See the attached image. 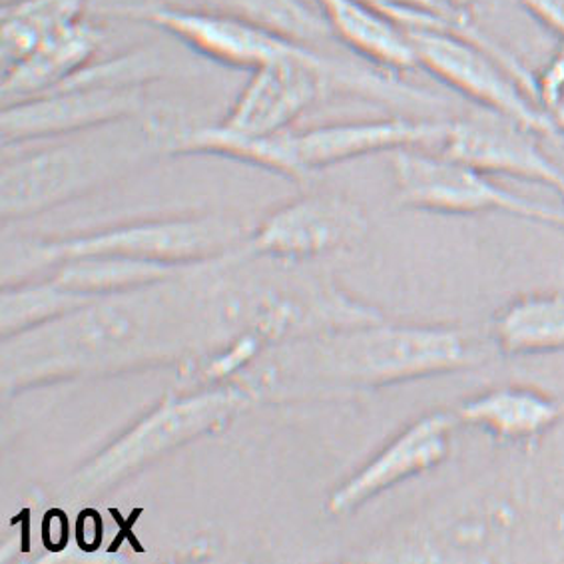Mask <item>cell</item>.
Here are the masks:
<instances>
[{
  "label": "cell",
  "mask_w": 564,
  "mask_h": 564,
  "mask_svg": "<svg viewBox=\"0 0 564 564\" xmlns=\"http://www.w3.org/2000/svg\"><path fill=\"white\" fill-rule=\"evenodd\" d=\"M147 115V88H58L2 108L4 147L63 138Z\"/></svg>",
  "instance_id": "9c48e42d"
},
{
  "label": "cell",
  "mask_w": 564,
  "mask_h": 564,
  "mask_svg": "<svg viewBox=\"0 0 564 564\" xmlns=\"http://www.w3.org/2000/svg\"><path fill=\"white\" fill-rule=\"evenodd\" d=\"M364 209L341 196H305L275 209L251 236V248L278 260H307L356 246L366 236Z\"/></svg>",
  "instance_id": "7c38bea8"
},
{
  "label": "cell",
  "mask_w": 564,
  "mask_h": 564,
  "mask_svg": "<svg viewBox=\"0 0 564 564\" xmlns=\"http://www.w3.org/2000/svg\"><path fill=\"white\" fill-rule=\"evenodd\" d=\"M68 539V523L61 511L48 512L44 521V543L53 551H61Z\"/></svg>",
  "instance_id": "d4e9b609"
},
{
  "label": "cell",
  "mask_w": 564,
  "mask_h": 564,
  "mask_svg": "<svg viewBox=\"0 0 564 564\" xmlns=\"http://www.w3.org/2000/svg\"><path fill=\"white\" fill-rule=\"evenodd\" d=\"M492 339L505 354L563 351V293H536L511 303L495 322Z\"/></svg>",
  "instance_id": "e0dca14e"
},
{
  "label": "cell",
  "mask_w": 564,
  "mask_h": 564,
  "mask_svg": "<svg viewBox=\"0 0 564 564\" xmlns=\"http://www.w3.org/2000/svg\"><path fill=\"white\" fill-rule=\"evenodd\" d=\"M457 413H429L389 441L373 459L332 495L329 511L347 514L377 495L433 469L449 457Z\"/></svg>",
  "instance_id": "4fadbf2b"
},
{
  "label": "cell",
  "mask_w": 564,
  "mask_h": 564,
  "mask_svg": "<svg viewBox=\"0 0 564 564\" xmlns=\"http://www.w3.org/2000/svg\"><path fill=\"white\" fill-rule=\"evenodd\" d=\"M209 9L231 12L263 31L273 32L285 41L305 48L322 51L335 41L329 22L317 4L307 0H204Z\"/></svg>",
  "instance_id": "ac0fdd59"
},
{
  "label": "cell",
  "mask_w": 564,
  "mask_h": 564,
  "mask_svg": "<svg viewBox=\"0 0 564 564\" xmlns=\"http://www.w3.org/2000/svg\"><path fill=\"white\" fill-rule=\"evenodd\" d=\"M105 32L95 22H73L51 32L31 53L2 70V106L53 93L95 61Z\"/></svg>",
  "instance_id": "5bb4252c"
},
{
  "label": "cell",
  "mask_w": 564,
  "mask_h": 564,
  "mask_svg": "<svg viewBox=\"0 0 564 564\" xmlns=\"http://www.w3.org/2000/svg\"><path fill=\"white\" fill-rule=\"evenodd\" d=\"M88 0H7L0 19L2 70L19 63L51 32L84 19Z\"/></svg>",
  "instance_id": "d6986e66"
},
{
  "label": "cell",
  "mask_w": 564,
  "mask_h": 564,
  "mask_svg": "<svg viewBox=\"0 0 564 564\" xmlns=\"http://www.w3.org/2000/svg\"><path fill=\"white\" fill-rule=\"evenodd\" d=\"M174 134L152 116L96 126L66 142L22 152L2 164V218H26L108 184L162 147Z\"/></svg>",
  "instance_id": "7a4b0ae2"
},
{
  "label": "cell",
  "mask_w": 564,
  "mask_h": 564,
  "mask_svg": "<svg viewBox=\"0 0 564 564\" xmlns=\"http://www.w3.org/2000/svg\"><path fill=\"white\" fill-rule=\"evenodd\" d=\"M100 12L156 26L182 42L192 53L209 63L224 64L251 73L253 68L278 61L305 46L285 41L273 32L218 9H186L174 4H116ZM314 51V48H312Z\"/></svg>",
  "instance_id": "52a82bcc"
},
{
  "label": "cell",
  "mask_w": 564,
  "mask_h": 564,
  "mask_svg": "<svg viewBox=\"0 0 564 564\" xmlns=\"http://www.w3.org/2000/svg\"><path fill=\"white\" fill-rule=\"evenodd\" d=\"M240 226L220 216H189L170 220L137 221L108 230L48 241L36 248V256L48 260H76L93 256H115L140 262H206L230 250L240 240Z\"/></svg>",
  "instance_id": "8992f818"
},
{
  "label": "cell",
  "mask_w": 564,
  "mask_h": 564,
  "mask_svg": "<svg viewBox=\"0 0 564 564\" xmlns=\"http://www.w3.org/2000/svg\"><path fill=\"white\" fill-rule=\"evenodd\" d=\"M100 519L95 512H86L78 523V543L86 551H93L96 544H100Z\"/></svg>",
  "instance_id": "484cf974"
},
{
  "label": "cell",
  "mask_w": 564,
  "mask_h": 564,
  "mask_svg": "<svg viewBox=\"0 0 564 564\" xmlns=\"http://www.w3.org/2000/svg\"><path fill=\"white\" fill-rule=\"evenodd\" d=\"M241 399L238 391L214 389L164 403L88 467L83 475L86 487H108L180 443L218 427L231 417Z\"/></svg>",
  "instance_id": "ba28073f"
},
{
  "label": "cell",
  "mask_w": 564,
  "mask_h": 564,
  "mask_svg": "<svg viewBox=\"0 0 564 564\" xmlns=\"http://www.w3.org/2000/svg\"><path fill=\"white\" fill-rule=\"evenodd\" d=\"M521 4L564 42V0H521Z\"/></svg>",
  "instance_id": "cb8c5ba5"
},
{
  "label": "cell",
  "mask_w": 564,
  "mask_h": 564,
  "mask_svg": "<svg viewBox=\"0 0 564 564\" xmlns=\"http://www.w3.org/2000/svg\"><path fill=\"white\" fill-rule=\"evenodd\" d=\"M449 124L437 120L386 118L317 126L303 132L285 130V148L292 162L293 178H303L315 170L367 154L395 152L401 148H441Z\"/></svg>",
  "instance_id": "8fae6325"
},
{
  "label": "cell",
  "mask_w": 564,
  "mask_h": 564,
  "mask_svg": "<svg viewBox=\"0 0 564 564\" xmlns=\"http://www.w3.org/2000/svg\"><path fill=\"white\" fill-rule=\"evenodd\" d=\"M196 73L198 66L178 61L174 54L162 51L160 46H144L118 54L115 58L86 64L80 73L74 74L61 88H147L148 84L158 80L194 76Z\"/></svg>",
  "instance_id": "ffe728a7"
},
{
  "label": "cell",
  "mask_w": 564,
  "mask_h": 564,
  "mask_svg": "<svg viewBox=\"0 0 564 564\" xmlns=\"http://www.w3.org/2000/svg\"><path fill=\"white\" fill-rule=\"evenodd\" d=\"M457 417L492 437L531 440L563 421L564 399L529 387H499L465 401Z\"/></svg>",
  "instance_id": "2e32d148"
},
{
  "label": "cell",
  "mask_w": 564,
  "mask_h": 564,
  "mask_svg": "<svg viewBox=\"0 0 564 564\" xmlns=\"http://www.w3.org/2000/svg\"><path fill=\"white\" fill-rule=\"evenodd\" d=\"M393 176L399 202L409 208L435 214L507 212L564 230V208L517 196L495 184L489 174L445 156L443 152L427 154L421 148L395 150Z\"/></svg>",
  "instance_id": "5b68a950"
},
{
  "label": "cell",
  "mask_w": 564,
  "mask_h": 564,
  "mask_svg": "<svg viewBox=\"0 0 564 564\" xmlns=\"http://www.w3.org/2000/svg\"><path fill=\"white\" fill-rule=\"evenodd\" d=\"M417 64L437 76L451 90L467 96L479 108L492 110L529 126L539 134L558 137L556 118L534 105V78L507 53L459 32L443 29H405Z\"/></svg>",
  "instance_id": "277c9868"
},
{
  "label": "cell",
  "mask_w": 564,
  "mask_h": 564,
  "mask_svg": "<svg viewBox=\"0 0 564 564\" xmlns=\"http://www.w3.org/2000/svg\"><path fill=\"white\" fill-rule=\"evenodd\" d=\"M529 126L481 108L451 122L441 152L489 176L536 182L564 198V170L546 156Z\"/></svg>",
  "instance_id": "30bf717a"
},
{
  "label": "cell",
  "mask_w": 564,
  "mask_h": 564,
  "mask_svg": "<svg viewBox=\"0 0 564 564\" xmlns=\"http://www.w3.org/2000/svg\"><path fill=\"white\" fill-rule=\"evenodd\" d=\"M554 118H556V122H558V126L564 130V106L554 110Z\"/></svg>",
  "instance_id": "4316f807"
},
{
  "label": "cell",
  "mask_w": 564,
  "mask_h": 564,
  "mask_svg": "<svg viewBox=\"0 0 564 564\" xmlns=\"http://www.w3.org/2000/svg\"><path fill=\"white\" fill-rule=\"evenodd\" d=\"M178 322L184 319L172 302L152 293L80 305L17 334L19 344H4V386H31L162 356Z\"/></svg>",
  "instance_id": "6da1fadb"
},
{
  "label": "cell",
  "mask_w": 564,
  "mask_h": 564,
  "mask_svg": "<svg viewBox=\"0 0 564 564\" xmlns=\"http://www.w3.org/2000/svg\"><path fill=\"white\" fill-rule=\"evenodd\" d=\"M4 2H7V0H4Z\"/></svg>",
  "instance_id": "83f0119b"
},
{
  "label": "cell",
  "mask_w": 564,
  "mask_h": 564,
  "mask_svg": "<svg viewBox=\"0 0 564 564\" xmlns=\"http://www.w3.org/2000/svg\"><path fill=\"white\" fill-rule=\"evenodd\" d=\"M88 295L53 288H36L29 292L4 293L2 297V332L7 337L22 334L36 325L46 324L58 315L84 305Z\"/></svg>",
  "instance_id": "603a6c76"
},
{
  "label": "cell",
  "mask_w": 564,
  "mask_h": 564,
  "mask_svg": "<svg viewBox=\"0 0 564 564\" xmlns=\"http://www.w3.org/2000/svg\"><path fill=\"white\" fill-rule=\"evenodd\" d=\"M176 265L167 263L140 262L115 256H93L66 260L63 272L56 278V285L66 292L80 295L122 292L144 283L160 282L174 273Z\"/></svg>",
  "instance_id": "44dd1931"
},
{
  "label": "cell",
  "mask_w": 564,
  "mask_h": 564,
  "mask_svg": "<svg viewBox=\"0 0 564 564\" xmlns=\"http://www.w3.org/2000/svg\"><path fill=\"white\" fill-rule=\"evenodd\" d=\"M377 11L398 22L401 29H443L475 41L482 36L469 21L473 0H366Z\"/></svg>",
  "instance_id": "7402d4cb"
},
{
  "label": "cell",
  "mask_w": 564,
  "mask_h": 564,
  "mask_svg": "<svg viewBox=\"0 0 564 564\" xmlns=\"http://www.w3.org/2000/svg\"><path fill=\"white\" fill-rule=\"evenodd\" d=\"M305 357L317 381L377 389L477 366L487 344L457 327L373 322L325 335Z\"/></svg>",
  "instance_id": "3957f363"
},
{
  "label": "cell",
  "mask_w": 564,
  "mask_h": 564,
  "mask_svg": "<svg viewBox=\"0 0 564 564\" xmlns=\"http://www.w3.org/2000/svg\"><path fill=\"white\" fill-rule=\"evenodd\" d=\"M335 41L376 68L401 73L419 66L408 32L366 0H314Z\"/></svg>",
  "instance_id": "9a60e30c"
}]
</instances>
